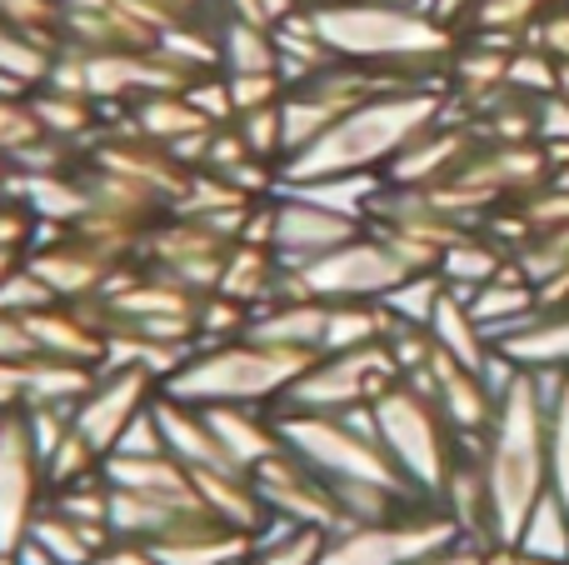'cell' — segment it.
I'll use <instances>...</instances> for the list:
<instances>
[{"mask_svg": "<svg viewBox=\"0 0 569 565\" xmlns=\"http://www.w3.org/2000/svg\"><path fill=\"white\" fill-rule=\"evenodd\" d=\"M435 120H440V96L435 90H415V86L380 90V96L360 100L355 110H345L305 150H295L280 166V186H315V180H335V176H375L415 136H425Z\"/></svg>", "mask_w": 569, "mask_h": 565, "instance_id": "cell-1", "label": "cell"}, {"mask_svg": "<svg viewBox=\"0 0 569 565\" xmlns=\"http://www.w3.org/2000/svg\"><path fill=\"white\" fill-rule=\"evenodd\" d=\"M485 486H490V541L515 546L535 500L550 490V406L540 400L530 370H520L495 406L485 430Z\"/></svg>", "mask_w": 569, "mask_h": 565, "instance_id": "cell-2", "label": "cell"}, {"mask_svg": "<svg viewBox=\"0 0 569 565\" xmlns=\"http://www.w3.org/2000/svg\"><path fill=\"white\" fill-rule=\"evenodd\" d=\"M320 46L345 66L365 70H425L450 56V30L400 0H320L305 10Z\"/></svg>", "mask_w": 569, "mask_h": 565, "instance_id": "cell-3", "label": "cell"}, {"mask_svg": "<svg viewBox=\"0 0 569 565\" xmlns=\"http://www.w3.org/2000/svg\"><path fill=\"white\" fill-rule=\"evenodd\" d=\"M315 356H290L270 350L260 340H220V346H196L180 370L166 380V396H180L190 406H266L276 410L284 390L305 376Z\"/></svg>", "mask_w": 569, "mask_h": 565, "instance_id": "cell-4", "label": "cell"}, {"mask_svg": "<svg viewBox=\"0 0 569 565\" xmlns=\"http://www.w3.org/2000/svg\"><path fill=\"white\" fill-rule=\"evenodd\" d=\"M276 430L290 456H300L310 470H320L330 486L340 480H365V486L385 490H410V480L395 470V460L385 456V446L375 440V416L370 406L350 410V416H310V410H276ZM425 500V496H420Z\"/></svg>", "mask_w": 569, "mask_h": 565, "instance_id": "cell-5", "label": "cell"}, {"mask_svg": "<svg viewBox=\"0 0 569 565\" xmlns=\"http://www.w3.org/2000/svg\"><path fill=\"white\" fill-rule=\"evenodd\" d=\"M370 416H375V440L395 460V470L410 480V490H420L425 500H440V486L455 466L460 436L440 416L430 390L410 386V380H395L370 406Z\"/></svg>", "mask_w": 569, "mask_h": 565, "instance_id": "cell-6", "label": "cell"}, {"mask_svg": "<svg viewBox=\"0 0 569 565\" xmlns=\"http://www.w3.org/2000/svg\"><path fill=\"white\" fill-rule=\"evenodd\" d=\"M400 380L390 346H360V350H335V356H315L305 376L284 390L276 410H310V416H350L365 410Z\"/></svg>", "mask_w": 569, "mask_h": 565, "instance_id": "cell-7", "label": "cell"}, {"mask_svg": "<svg viewBox=\"0 0 569 565\" xmlns=\"http://www.w3.org/2000/svg\"><path fill=\"white\" fill-rule=\"evenodd\" d=\"M276 190L280 196L270 200V206L250 210L246 236L240 240H260V246H270L284 260V270L310 266V260L330 256L335 246H345V240H355L365 230V220L345 216V210L325 206V200L305 196V190H290V186H276Z\"/></svg>", "mask_w": 569, "mask_h": 565, "instance_id": "cell-8", "label": "cell"}, {"mask_svg": "<svg viewBox=\"0 0 569 565\" xmlns=\"http://www.w3.org/2000/svg\"><path fill=\"white\" fill-rule=\"evenodd\" d=\"M460 531L445 516L435 500L415 511H400L390 521H375V526H345L325 541L320 565H420L435 551L455 546Z\"/></svg>", "mask_w": 569, "mask_h": 565, "instance_id": "cell-9", "label": "cell"}, {"mask_svg": "<svg viewBox=\"0 0 569 565\" xmlns=\"http://www.w3.org/2000/svg\"><path fill=\"white\" fill-rule=\"evenodd\" d=\"M290 276L300 296L325 300V306H345V300H385L415 270L395 256V246L380 230H360L355 240L335 246L330 256L310 260V266L290 270Z\"/></svg>", "mask_w": 569, "mask_h": 565, "instance_id": "cell-10", "label": "cell"}, {"mask_svg": "<svg viewBox=\"0 0 569 565\" xmlns=\"http://www.w3.org/2000/svg\"><path fill=\"white\" fill-rule=\"evenodd\" d=\"M50 506V470L46 456L36 450L26 416H10L0 426V565L16 561V551L26 546L30 521Z\"/></svg>", "mask_w": 569, "mask_h": 565, "instance_id": "cell-11", "label": "cell"}, {"mask_svg": "<svg viewBox=\"0 0 569 565\" xmlns=\"http://www.w3.org/2000/svg\"><path fill=\"white\" fill-rule=\"evenodd\" d=\"M250 480H256V496H260V506H266V521L276 516V521H290V526L325 531V536L345 531V516H340V506H335L330 480L305 466L300 456H290V450H280L266 466H256Z\"/></svg>", "mask_w": 569, "mask_h": 565, "instance_id": "cell-12", "label": "cell"}, {"mask_svg": "<svg viewBox=\"0 0 569 565\" xmlns=\"http://www.w3.org/2000/svg\"><path fill=\"white\" fill-rule=\"evenodd\" d=\"M160 396V380L136 366H106L96 386L80 396L76 406V430L100 450V460L116 450V440L136 426V416Z\"/></svg>", "mask_w": 569, "mask_h": 565, "instance_id": "cell-13", "label": "cell"}, {"mask_svg": "<svg viewBox=\"0 0 569 565\" xmlns=\"http://www.w3.org/2000/svg\"><path fill=\"white\" fill-rule=\"evenodd\" d=\"M430 396H435V406H440V416L450 420V430L455 436H485V430L495 426V406L500 400L485 390V380H480V370H465L460 360H450L440 346H435V360H430Z\"/></svg>", "mask_w": 569, "mask_h": 565, "instance_id": "cell-14", "label": "cell"}, {"mask_svg": "<svg viewBox=\"0 0 569 565\" xmlns=\"http://www.w3.org/2000/svg\"><path fill=\"white\" fill-rule=\"evenodd\" d=\"M470 156H475V136H470V130H450V126H440V120H435L425 136H415L410 146H405L400 156L385 166V180H390V186H410V190L440 186V180H450Z\"/></svg>", "mask_w": 569, "mask_h": 565, "instance_id": "cell-15", "label": "cell"}, {"mask_svg": "<svg viewBox=\"0 0 569 565\" xmlns=\"http://www.w3.org/2000/svg\"><path fill=\"white\" fill-rule=\"evenodd\" d=\"M150 410H156V426H160V440H166V450L186 470H236L226 460V450H220L216 430H210L206 406H190V400L166 396V390H160Z\"/></svg>", "mask_w": 569, "mask_h": 565, "instance_id": "cell-16", "label": "cell"}, {"mask_svg": "<svg viewBox=\"0 0 569 565\" xmlns=\"http://www.w3.org/2000/svg\"><path fill=\"white\" fill-rule=\"evenodd\" d=\"M325 300L310 296H284L276 306L256 310L246 326L250 340L270 350H290V356H320V340H325Z\"/></svg>", "mask_w": 569, "mask_h": 565, "instance_id": "cell-17", "label": "cell"}, {"mask_svg": "<svg viewBox=\"0 0 569 565\" xmlns=\"http://www.w3.org/2000/svg\"><path fill=\"white\" fill-rule=\"evenodd\" d=\"M490 346H500L505 356L515 360V366H560L569 370V306L565 310H540V316H530L525 326H515L510 336L490 340Z\"/></svg>", "mask_w": 569, "mask_h": 565, "instance_id": "cell-18", "label": "cell"}, {"mask_svg": "<svg viewBox=\"0 0 569 565\" xmlns=\"http://www.w3.org/2000/svg\"><path fill=\"white\" fill-rule=\"evenodd\" d=\"M220 40V76H270L280 70V46L270 26H250L240 16H226L216 26Z\"/></svg>", "mask_w": 569, "mask_h": 565, "instance_id": "cell-19", "label": "cell"}, {"mask_svg": "<svg viewBox=\"0 0 569 565\" xmlns=\"http://www.w3.org/2000/svg\"><path fill=\"white\" fill-rule=\"evenodd\" d=\"M425 330H430L435 346H440L450 360H460L465 370H480L485 356H490V336H485L480 320L470 316V300L455 296L450 286H445L440 306H435V316H430V326Z\"/></svg>", "mask_w": 569, "mask_h": 565, "instance_id": "cell-20", "label": "cell"}, {"mask_svg": "<svg viewBox=\"0 0 569 565\" xmlns=\"http://www.w3.org/2000/svg\"><path fill=\"white\" fill-rule=\"evenodd\" d=\"M390 330H395V316L380 306V300H345V306L325 310L320 356H335V350H360V346H380Z\"/></svg>", "mask_w": 569, "mask_h": 565, "instance_id": "cell-21", "label": "cell"}, {"mask_svg": "<svg viewBox=\"0 0 569 565\" xmlns=\"http://www.w3.org/2000/svg\"><path fill=\"white\" fill-rule=\"evenodd\" d=\"M56 50L60 46H50V40H40V36H26V30L0 20V80H6V86H16V90L46 86L50 66H56Z\"/></svg>", "mask_w": 569, "mask_h": 565, "instance_id": "cell-22", "label": "cell"}, {"mask_svg": "<svg viewBox=\"0 0 569 565\" xmlns=\"http://www.w3.org/2000/svg\"><path fill=\"white\" fill-rule=\"evenodd\" d=\"M515 551H520V556H535V561L569 565V511L560 506L555 490H545V496L535 500V511H530V521H525Z\"/></svg>", "mask_w": 569, "mask_h": 565, "instance_id": "cell-23", "label": "cell"}, {"mask_svg": "<svg viewBox=\"0 0 569 565\" xmlns=\"http://www.w3.org/2000/svg\"><path fill=\"white\" fill-rule=\"evenodd\" d=\"M440 296H445L440 270H415V276H405L400 286H395L390 296L380 300V306L390 310L395 320H405V326H430V316H435V306H440Z\"/></svg>", "mask_w": 569, "mask_h": 565, "instance_id": "cell-24", "label": "cell"}, {"mask_svg": "<svg viewBox=\"0 0 569 565\" xmlns=\"http://www.w3.org/2000/svg\"><path fill=\"white\" fill-rule=\"evenodd\" d=\"M40 140H46V130H40L36 110H30V96H0V156L16 166Z\"/></svg>", "mask_w": 569, "mask_h": 565, "instance_id": "cell-25", "label": "cell"}, {"mask_svg": "<svg viewBox=\"0 0 569 565\" xmlns=\"http://www.w3.org/2000/svg\"><path fill=\"white\" fill-rule=\"evenodd\" d=\"M505 90H520V96H555V90H560V60L545 56V50H520V56H510Z\"/></svg>", "mask_w": 569, "mask_h": 565, "instance_id": "cell-26", "label": "cell"}, {"mask_svg": "<svg viewBox=\"0 0 569 565\" xmlns=\"http://www.w3.org/2000/svg\"><path fill=\"white\" fill-rule=\"evenodd\" d=\"M550 490L569 511V386L550 406Z\"/></svg>", "mask_w": 569, "mask_h": 565, "instance_id": "cell-27", "label": "cell"}, {"mask_svg": "<svg viewBox=\"0 0 569 565\" xmlns=\"http://www.w3.org/2000/svg\"><path fill=\"white\" fill-rule=\"evenodd\" d=\"M226 90H230V110L246 116V110L276 106L284 96V76L280 70H270V76H226Z\"/></svg>", "mask_w": 569, "mask_h": 565, "instance_id": "cell-28", "label": "cell"}, {"mask_svg": "<svg viewBox=\"0 0 569 565\" xmlns=\"http://www.w3.org/2000/svg\"><path fill=\"white\" fill-rule=\"evenodd\" d=\"M545 0H475V20H480L485 30H525L535 20V10H540Z\"/></svg>", "mask_w": 569, "mask_h": 565, "instance_id": "cell-29", "label": "cell"}, {"mask_svg": "<svg viewBox=\"0 0 569 565\" xmlns=\"http://www.w3.org/2000/svg\"><path fill=\"white\" fill-rule=\"evenodd\" d=\"M30 356H40L30 320H26V316H10V310H0V360H30Z\"/></svg>", "mask_w": 569, "mask_h": 565, "instance_id": "cell-30", "label": "cell"}, {"mask_svg": "<svg viewBox=\"0 0 569 565\" xmlns=\"http://www.w3.org/2000/svg\"><path fill=\"white\" fill-rule=\"evenodd\" d=\"M530 40L545 50V56H555V60H569V10H555L545 26H535L530 30Z\"/></svg>", "mask_w": 569, "mask_h": 565, "instance_id": "cell-31", "label": "cell"}, {"mask_svg": "<svg viewBox=\"0 0 569 565\" xmlns=\"http://www.w3.org/2000/svg\"><path fill=\"white\" fill-rule=\"evenodd\" d=\"M90 565H156V556H150V546H136V541H110Z\"/></svg>", "mask_w": 569, "mask_h": 565, "instance_id": "cell-32", "label": "cell"}, {"mask_svg": "<svg viewBox=\"0 0 569 565\" xmlns=\"http://www.w3.org/2000/svg\"><path fill=\"white\" fill-rule=\"evenodd\" d=\"M16 180H20V170L0 156V200H16Z\"/></svg>", "mask_w": 569, "mask_h": 565, "instance_id": "cell-33", "label": "cell"}, {"mask_svg": "<svg viewBox=\"0 0 569 565\" xmlns=\"http://www.w3.org/2000/svg\"><path fill=\"white\" fill-rule=\"evenodd\" d=\"M555 180H560V186H569V166H565V170H555Z\"/></svg>", "mask_w": 569, "mask_h": 565, "instance_id": "cell-34", "label": "cell"}, {"mask_svg": "<svg viewBox=\"0 0 569 565\" xmlns=\"http://www.w3.org/2000/svg\"><path fill=\"white\" fill-rule=\"evenodd\" d=\"M10 416H16V410H0V426H6V420H10Z\"/></svg>", "mask_w": 569, "mask_h": 565, "instance_id": "cell-35", "label": "cell"}]
</instances>
